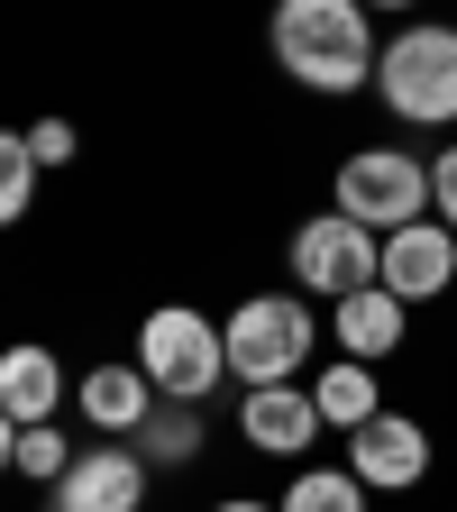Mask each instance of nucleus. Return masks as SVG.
Instances as JSON below:
<instances>
[{
    "label": "nucleus",
    "mask_w": 457,
    "mask_h": 512,
    "mask_svg": "<svg viewBox=\"0 0 457 512\" xmlns=\"http://www.w3.org/2000/svg\"><path fill=\"white\" fill-rule=\"evenodd\" d=\"M266 46H275V64L302 92H357L384 64V46L366 28V0H275Z\"/></svg>",
    "instance_id": "1"
},
{
    "label": "nucleus",
    "mask_w": 457,
    "mask_h": 512,
    "mask_svg": "<svg viewBox=\"0 0 457 512\" xmlns=\"http://www.w3.org/2000/svg\"><path fill=\"white\" fill-rule=\"evenodd\" d=\"M138 366L156 375L165 403H211L220 375H229V330L220 320H202L192 302H156L138 320Z\"/></svg>",
    "instance_id": "2"
},
{
    "label": "nucleus",
    "mask_w": 457,
    "mask_h": 512,
    "mask_svg": "<svg viewBox=\"0 0 457 512\" xmlns=\"http://www.w3.org/2000/svg\"><path fill=\"white\" fill-rule=\"evenodd\" d=\"M220 330H229V375L256 394V384H293V375L311 366L320 320H311L302 293H247V302L220 320Z\"/></svg>",
    "instance_id": "3"
},
{
    "label": "nucleus",
    "mask_w": 457,
    "mask_h": 512,
    "mask_svg": "<svg viewBox=\"0 0 457 512\" xmlns=\"http://www.w3.org/2000/svg\"><path fill=\"white\" fill-rule=\"evenodd\" d=\"M375 92L394 119L412 128H448L457 119V28H403V37H384V64H375Z\"/></svg>",
    "instance_id": "4"
},
{
    "label": "nucleus",
    "mask_w": 457,
    "mask_h": 512,
    "mask_svg": "<svg viewBox=\"0 0 457 512\" xmlns=\"http://www.w3.org/2000/svg\"><path fill=\"white\" fill-rule=\"evenodd\" d=\"M330 211H348V220L375 229V238H394V229H412V220L430 211V165L403 156V147H357V156L339 165V202H330Z\"/></svg>",
    "instance_id": "5"
},
{
    "label": "nucleus",
    "mask_w": 457,
    "mask_h": 512,
    "mask_svg": "<svg viewBox=\"0 0 457 512\" xmlns=\"http://www.w3.org/2000/svg\"><path fill=\"white\" fill-rule=\"evenodd\" d=\"M284 266H293V284H302V293L348 302V293L384 284V238H375V229H357L348 211H320V220H302V229H293Z\"/></svg>",
    "instance_id": "6"
},
{
    "label": "nucleus",
    "mask_w": 457,
    "mask_h": 512,
    "mask_svg": "<svg viewBox=\"0 0 457 512\" xmlns=\"http://www.w3.org/2000/svg\"><path fill=\"white\" fill-rule=\"evenodd\" d=\"M147 458L128 439H101V448H83L74 467H64V485H55V503L64 512H147Z\"/></svg>",
    "instance_id": "7"
},
{
    "label": "nucleus",
    "mask_w": 457,
    "mask_h": 512,
    "mask_svg": "<svg viewBox=\"0 0 457 512\" xmlns=\"http://www.w3.org/2000/svg\"><path fill=\"white\" fill-rule=\"evenodd\" d=\"M348 467L366 476V494H403L430 476V430L403 412H375L366 430H348Z\"/></svg>",
    "instance_id": "8"
},
{
    "label": "nucleus",
    "mask_w": 457,
    "mask_h": 512,
    "mask_svg": "<svg viewBox=\"0 0 457 512\" xmlns=\"http://www.w3.org/2000/svg\"><path fill=\"white\" fill-rule=\"evenodd\" d=\"M320 430L330 421H320V403L302 394V384H256V394H238V439L256 448V458H302Z\"/></svg>",
    "instance_id": "9"
},
{
    "label": "nucleus",
    "mask_w": 457,
    "mask_h": 512,
    "mask_svg": "<svg viewBox=\"0 0 457 512\" xmlns=\"http://www.w3.org/2000/svg\"><path fill=\"white\" fill-rule=\"evenodd\" d=\"M457 284V229L448 220H412L384 238V293H403V302H439Z\"/></svg>",
    "instance_id": "10"
},
{
    "label": "nucleus",
    "mask_w": 457,
    "mask_h": 512,
    "mask_svg": "<svg viewBox=\"0 0 457 512\" xmlns=\"http://www.w3.org/2000/svg\"><path fill=\"white\" fill-rule=\"evenodd\" d=\"M64 394H74V375L55 366V348L19 339L10 357H0V430H37V421H55Z\"/></svg>",
    "instance_id": "11"
},
{
    "label": "nucleus",
    "mask_w": 457,
    "mask_h": 512,
    "mask_svg": "<svg viewBox=\"0 0 457 512\" xmlns=\"http://www.w3.org/2000/svg\"><path fill=\"white\" fill-rule=\"evenodd\" d=\"M74 403H83V421L101 430V439H138L147 421H156V375L147 366H92L83 384H74Z\"/></svg>",
    "instance_id": "12"
},
{
    "label": "nucleus",
    "mask_w": 457,
    "mask_h": 512,
    "mask_svg": "<svg viewBox=\"0 0 457 512\" xmlns=\"http://www.w3.org/2000/svg\"><path fill=\"white\" fill-rule=\"evenodd\" d=\"M403 293H384V284H366V293H348V302H330V330H339V357H394L403 348Z\"/></svg>",
    "instance_id": "13"
},
{
    "label": "nucleus",
    "mask_w": 457,
    "mask_h": 512,
    "mask_svg": "<svg viewBox=\"0 0 457 512\" xmlns=\"http://www.w3.org/2000/svg\"><path fill=\"white\" fill-rule=\"evenodd\" d=\"M311 403H320V421H330V430H366V421L384 412V394H375V366H366V357H339V366H320Z\"/></svg>",
    "instance_id": "14"
},
{
    "label": "nucleus",
    "mask_w": 457,
    "mask_h": 512,
    "mask_svg": "<svg viewBox=\"0 0 457 512\" xmlns=\"http://www.w3.org/2000/svg\"><path fill=\"white\" fill-rule=\"evenodd\" d=\"M128 448H138L147 467H192V458H202V403H156V421Z\"/></svg>",
    "instance_id": "15"
},
{
    "label": "nucleus",
    "mask_w": 457,
    "mask_h": 512,
    "mask_svg": "<svg viewBox=\"0 0 457 512\" xmlns=\"http://www.w3.org/2000/svg\"><path fill=\"white\" fill-rule=\"evenodd\" d=\"M0 458H10V476H37V485H64V467H74L83 448L64 439L55 421H37V430H0Z\"/></svg>",
    "instance_id": "16"
},
{
    "label": "nucleus",
    "mask_w": 457,
    "mask_h": 512,
    "mask_svg": "<svg viewBox=\"0 0 457 512\" xmlns=\"http://www.w3.org/2000/svg\"><path fill=\"white\" fill-rule=\"evenodd\" d=\"M284 512H366V476L357 467H302L284 485Z\"/></svg>",
    "instance_id": "17"
},
{
    "label": "nucleus",
    "mask_w": 457,
    "mask_h": 512,
    "mask_svg": "<svg viewBox=\"0 0 457 512\" xmlns=\"http://www.w3.org/2000/svg\"><path fill=\"white\" fill-rule=\"evenodd\" d=\"M37 174H46V156L28 147V128H19V138H0V220H28Z\"/></svg>",
    "instance_id": "18"
},
{
    "label": "nucleus",
    "mask_w": 457,
    "mask_h": 512,
    "mask_svg": "<svg viewBox=\"0 0 457 512\" xmlns=\"http://www.w3.org/2000/svg\"><path fill=\"white\" fill-rule=\"evenodd\" d=\"M430 220H448V229H457V147H448V156H430Z\"/></svg>",
    "instance_id": "19"
},
{
    "label": "nucleus",
    "mask_w": 457,
    "mask_h": 512,
    "mask_svg": "<svg viewBox=\"0 0 457 512\" xmlns=\"http://www.w3.org/2000/svg\"><path fill=\"white\" fill-rule=\"evenodd\" d=\"M28 147H37L46 165H74V119H37V128H28Z\"/></svg>",
    "instance_id": "20"
},
{
    "label": "nucleus",
    "mask_w": 457,
    "mask_h": 512,
    "mask_svg": "<svg viewBox=\"0 0 457 512\" xmlns=\"http://www.w3.org/2000/svg\"><path fill=\"white\" fill-rule=\"evenodd\" d=\"M211 512H284V503H256V494H229V503H211Z\"/></svg>",
    "instance_id": "21"
},
{
    "label": "nucleus",
    "mask_w": 457,
    "mask_h": 512,
    "mask_svg": "<svg viewBox=\"0 0 457 512\" xmlns=\"http://www.w3.org/2000/svg\"><path fill=\"white\" fill-rule=\"evenodd\" d=\"M366 10H412V0H366Z\"/></svg>",
    "instance_id": "22"
},
{
    "label": "nucleus",
    "mask_w": 457,
    "mask_h": 512,
    "mask_svg": "<svg viewBox=\"0 0 457 512\" xmlns=\"http://www.w3.org/2000/svg\"><path fill=\"white\" fill-rule=\"evenodd\" d=\"M46 512H64V503H46Z\"/></svg>",
    "instance_id": "23"
}]
</instances>
